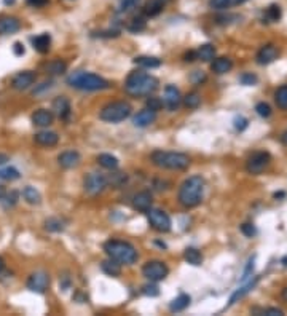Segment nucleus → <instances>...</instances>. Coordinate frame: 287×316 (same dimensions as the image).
I'll list each match as a JSON object with an SVG mask.
<instances>
[{
  "mask_svg": "<svg viewBox=\"0 0 287 316\" xmlns=\"http://www.w3.org/2000/svg\"><path fill=\"white\" fill-rule=\"evenodd\" d=\"M257 284V278L254 280V281H249V283H246V284H243L241 287H238L236 291H234V294L230 297V302H228V307L230 305H233V304H236V302L239 300V299H243L244 295L251 291V289H254V286Z\"/></svg>",
  "mask_w": 287,
  "mask_h": 316,
  "instance_id": "obj_31",
  "label": "nucleus"
},
{
  "mask_svg": "<svg viewBox=\"0 0 287 316\" xmlns=\"http://www.w3.org/2000/svg\"><path fill=\"white\" fill-rule=\"evenodd\" d=\"M239 82L246 85V87H254V85L258 82V77L256 74H252V72H246V74L239 77Z\"/></svg>",
  "mask_w": 287,
  "mask_h": 316,
  "instance_id": "obj_42",
  "label": "nucleus"
},
{
  "mask_svg": "<svg viewBox=\"0 0 287 316\" xmlns=\"http://www.w3.org/2000/svg\"><path fill=\"white\" fill-rule=\"evenodd\" d=\"M83 187H85V192H86L88 195H91V196L101 195L104 190L109 187L107 176H104L101 173H89V174L85 176Z\"/></svg>",
  "mask_w": 287,
  "mask_h": 316,
  "instance_id": "obj_7",
  "label": "nucleus"
},
{
  "mask_svg": "<svg viewBox=\"0 0 287 316\" xmlns=\"http://www.w3.org/2000/svg\"><path fill=\"white\" fill-rule=\"evenodd\" d=\"M101 268H102V272L109 275V276H112V278H116V276H120L121 275V263L120 262H116L114 259H106L102 263H101Z\"/></svg>",
  "mask_w": 287,
  "mask_h": 316,
  "instance_id": "obj_25",
  "label": "nucleus"
},
{
  "mask_svg": "<svg viewBox=\"0 0 287 316\" xmlns=\"http://www.w3.org/2000/svg\"><path fill=\"white\" fill-rule=\"evenodd\" d=\"M5 3H15V0H3Z\"/></svg>",
  "mask_w": 287,
  "mask_h": 316,
  "instance_id": "obj_61",
  "label": "nucleus"
},
{
  "mask_svg": "<svg viewBox=\"0 0 287 316\" xmlns=\"http://www.w3.org/2000/svg\"><path fill=\"white\" fill-rule=\"evenodd\" d=\"M50 3V0H28V5H30L32 8H43Z\"/></svg>",
  "mask_w": 287,
  "mask_h": 316,
  "instance_id": "obj_52",
  "label": "nucleus"
},
{
  "mask_svg": "<svg viewBox=\"0 0 287 316\" xmlns=\"http://www.w3.org/2000/svg\"><path fill=\"white\" fill-rule=\"evenodd\" d=\"M21 29V21L16 16L3 15L0 16V35H10L16 34Z\"/></svg>",
  "mask_w": 287,
  "mask_h": 316,
  "instance_id": "obj_14",
  "label": "nucleus"
},
{
  "mask_svg": "<svg viewBox=\"0 0 287 316\" xmlns=\"http://www.w3.org/2000/svg\"><path fill=\"white\" fill-rule=\"evenodd\" d=\"M141 0H121L120 6H118V11L120 13H129L133 11L134 8H138Z\"/></svg>",
  "mask_w": 287,
  "mask_h": 316,
  "instance_id": "obj_40",
  "label": "nucleus"
},
{
  "mask_svg": "<svg viewBox=\"0 0 287 316\" xmlns=\"http://www.w3.org/2000/svg\"><path fill=\"white\" fill-rule=\"evenodd\" d=\"M161 107H163V101L160 99V97L152 96V97H148V99H147V109L153 110V112H158Z\"/></svg>",
  "mask_w": 287,
  "mask_h": 316,
  "instance_id": "obj_48",
  "label": "nucleus"
},
{
  "mask_svg": "<svg viewBox=\"0 0 287 316\" xmlns=\"http://www.w3.org/2000/svg\"><path fill=\"white\" fill-rule=\"evenodd\" d=\"M97 163H99V166L102 168H106V169H110V171H114L120 166V161H118V158H116L115 155L112 154H101V155H97Z\"/></svg>",
  "mask_w": 287,
  "mask_h": 316,
  "instance_id": "obj_29",
  "label": "nucleus"
},
{
  "mask_svg": "<svg viewBox=\"0 0 287 316\" xmlns=\"http://www.w3.org/2000/svg\"><path fill=\"white\" fill-rule=\"evenodd\" d=\"M133 107L126 101H115L104 105L99 112V118L106 123H120L131 115Z\"/></svg>",
  "mask_w": 287,
  "mask_h": 316,
  "instance_id": "obj_6",
  "label": "nucleus"
},
{
  "mask_svg": "<svg viewBox=\"0 0 287 316\" xmlns=\"http://www.w3.org/2000/svg\"><path fill=\"white\" fill-rule=\"evenodd\" d=\"M204 179L201 176H192L187 181L182 182L179 189V203L187 209L197 208L204 196Z\"/></svg>",
  "mask_w": 287,
  "mask_h": 316,
  "instance_id": "obj_2",
  "label": "nucleus"
},
{
  "mask_svg": "<svg viewBox=\"0 0 287 316\" xmlns=\"http://www.w3.org/2000/svg\"><path fill=\"white\" fill-rule=\"evenodd\" d=\"M169 2H171V0H147L145 5H144V15L147 18L158 16L160 13L166 8V5Z\"/></svg>",
  "mask_w": 287,
  "mask_h": 316,
  "instance_id": "obj_22",
  "label": "nucleus"
},
{
  "mask_svg": "<svg viewBox=\"0 0 287 316\" xmlns=\"http://www.w3.org/2000/svg\"><path fill=\"white\" fill-rule=\"evenodd\" d=\"M134 64L139 65L142 69H156L161 65V59L155 58V56H136Z\"/></svg>",
  "mask_w": 287,
  "mask_h": 316,
  "instance_id": "obj_28",
  "label": "nucleus"
},
{
  "mask_svg": "<svg viewBox=\"0 0 287 316\" xmlns=\"http://www.w3.org/2000/svg\"><path fill=\"white\" fill-rule=\"evenodd\" d=\"M184 259L190 263V265L198 267L203 263V254H201L197 248H187L184 251Z\"/></svg>",
  "mask_w": 287,
  "mask_h": 316,
  "instance_id": "obj_32",
  "label": "nucleus"
},
{
  "mask_svg": "<svg viewBox=\"0 0 287 316\" xmlns=\"http://www.w3.org/2000/svg\"><path fill=\"white\" fill-rule=\"evenodd\" d=\"M234 128H236L238 131H244L246 128H247V125H249V122H247V118L246 117H243V115H239V117H236L234 118Z\"/></svg>",
  "mask_w": 287,
  "mask_h": 316,
  "instance_id": "obj_49",
  "label": "nucleus"
},
{
  "mask_svg": "<svg viewBox=\"0 0 287 316\" xmlns=\"http://www.w3.org/2000/svg\"><path fill=\"white\" fill-rule=\"evenodd\" d=\"M190 78H192V82H193L195 85H201V82H204V80H206V75L203 74V72L195 70Z\"/></svg>",
  "mask_w": 287,
  "mask_h": 316,
  "instance_id": "obj_51",
  "label": "nucleus"
},
{
  "mask_svg": "<svg viewBox=\"0 0 287 316\" xmlns=\"http://www.w3.org/2000/svg\"><path fill=\"white\" fill-rule=\"evenodd\" d=\"M246 0H233V5H241V3H244Z\"/></svg>",
  "mask_w": 287,
  "mask_h": 316,
  "instance_id": "obj_60",
  "label": "nucleus"
},
{
  "mask_svg": "<svg viewBox=\"0 0 287 316\" xmlns=\"http://www.w3.org/2000/svg\"><path fill=\"white\" fill-rule=\"evenodd\" d=\"M256 112L262 117V118H268L271 115V107L266 102H258L256 105Z\"/></svg>",
  "mask_w": 287,
  "mask_h": 316,
  "instance_id": "obj_45",
  "label": "nucleus"
},
{
  "mask_svg": "<svg viewBox=\"0 0 287 316\" xmlns=\"http://www.w3.org/2000/svg\"><path fill=\"white\" fill-rule=\"evenodd\" d=\"M241 233L247 236V238H252V236L257 235V228L254 223H243V225H241Z\"/></svg>",
  "mask_w": 287,
  "mask_h": 316,
  "instance_id": "obj_47",
  "label": "nucleus"
},
{
  "mask_svg": "<svg viewBox=\"0 0 287 316\" xmlns=\"http://www.w3.org/2000/svg\"><path fill=\"white\" fill-rule=\"evenodd\" d=\"M67 85L70 88L80 91H102L110 88V82L101 75H96L93 72L77 70L67 77Z\"/></svg>",
  "mask_w": 287,
  "mask_h": 316,
  "instance_id": "obj_3",
  "label": "nucleus"
},
{
  "mask_svg": "<svg viewBox=\"0 0 287 316\" xmlns=\"http://www.w3.org/2000/svg\"><path fill=\"white\" fill-rule=\"evenodd\" d=\"M190 295L188 294H180L177 295L171 304H169V310H171L172 313H179V312H184L185 308H188V305H190Z\"/></svg>",
  "mask_w": 287,
  "mask_h": 316,
  "instance_id": "obj_26",
  "label": "nucleus"
},
{
  "mask_svg": "<svg viewBox=\"0 0 287 316\" xmlns=\"http://www.w3.org/2000/svg\"><path fill=\"white\" fill-rule=\"evenodd\" d=\"M26 286H28V289L32 292L45 294L47 289L50 287V275L45 272V270H37V272L29 275Z\"/></svg>",
  "mask_w": 287,
  "mask_h": 316,
  "instance_id": "obj_10",
  "label": "nucleus"
},
{
  "mask_svg": "<svg viewBox=\"0 0 287 316\" xmlns=\"http://www.w3.org/2000/svg\"><path fill=\"white\" fill-rule=\"evenodd\" d=\"M104 253L107 254V257L114 259L125 265H133L138 260L139 254L131 243L121 241V240H109L104 243Z\"/></svg>",
  "mask_w": 287,
  "mask_h": 316,
  "instance_id": "obj_4",
  "label": "nucleus"
},
{
  "mask_svg": "<svg viewBox=\"0 0 287 316\" xmlns=\"http://www.w3.org/2000/svg\"><path fill=\"white\" fill-rule=\"evenodd\" d=\"M182 102H184L187 109H198L201 105V95L197 93V91H192L185 97H182Z\"/></svg>",
  "mask_w": 287,
  "mask_h": 316,
  "instance_id": "obj_35",
  "label": "nucleus"
},
{
  "mask_svg": "<svg viewBox=\"0 0 287 316\" xmlns=\"http://www.w3.org/2000/svg\"><path fill=\"white\" fill-rule=\"evenodd\" d=\"M152 203H153L152 193L147 192V190H142V192L136 193L133 196V208L136 211H139V213H147V211L152 208Z\"/></svg>",
  "mask_w": 287,
  "mask_h": 316,
  "instance_id": "obj_16",
  "label": "nucleus"
},
{
  "mask_svg": "<svg viewBox=\"0 0 287 316\" xmlns=\"http://www.w3.org/2000/svg\"><path fill=\"white\" fill-rule=\"evenodd\" d=\"M215 58V47L211 43H204L197 50V59L200 61H204V63H209Z\"/></svg>",
  "mask_w": 287,
  "mask_h": 316,
  "instance_id": "obj_30",
  "label": "nucleus"
},
{
  "mask_svg": "<svg viewBox=\"0 0 287 316\" xmlns=\"http://www.w3.org/2000/svg\"><path fill=\"white\" fill-rule=\"evenodd\" d=\"M142 275L145 276L148 281L158 283V281H163L169 275V268L166 263L161 260H148L145 265L142 267Z\"/></svg>",
  "mask_w": 287,
  "mask_h": 316,
  "instance_id": "obj_8",
  "label": "nucleus"
},
{
  "mask_svg": "<svg viewBox=\"0 0 287 316\" xmlns=\"http://www.w3.org/2000/svg\"><path fill=\"white\" fill-rule=\"evenodd\" d=\"M233 69V61L230 58H214V61L211 64V70L217 75H224L227 72H230Z\"/></svg>",
  "mask_w": 287,
  "mask_h": 316,
  "instance_id": "obj_23",
  "label": "nucleus"
},
{
  "mask_svg": "<svg viewBox=\"0 0 287 316\" xmlns=\"http://www.w3.org/2000/svg\"><path fill=\"white\" fill-rule=\"evenodd\" d=\"M230 5H233V0H211L209 6L212 10H225Z\"/></svg>",
  "mask_w": 287,
  "mask_h": 316,
  "instance_id": "obj_46",
  "label": "nucleus"
},
{
  "mask_svg": "<svg viewBox=\"0 0 287 316\" xmlns=\"http://www.w3.org/2000/svg\"><path fill=\"white\" fill-rule=\"evenodd\" d=\"M70 102L66 96H57L53 101V114L61 120H67L70 117Z\"/></svg>",
  "mask_w": 287,
  "mask_h": 316,
  "instance_id": "obj_19",
  "label": "nucleus"
},
{
  "mask_svg": "<svg viewBox=\"0 0 287 316\" xmlns=\"http://www.w3.org/2000/svg\"><path fill=\"white\" fill-rule=\"evenodd\" d=\"M281 141H283V144L284 146H287V129L283 133V136H281Z\"/></svg>",
  "mask_w": 287,
  "mask_h": 316,
  "instance_id": "obj_57",
  "label": "nucleus"
},
{
  "mask_svg": "<svg viewBox=\"0 0 287 316\" xmlns=\"http://www.w3.org/2000/svg\"><path fill=\"white\" fill-rule=\"evenodd\" d=\"M47 72L50 75H61L67 70V64L62 61V59H53L51 63L47 64Z\"/></svg>",
  "mask_w": 287,
  "mask_h": 316,
  "instance_id": "obj_33",
  "label": "nucleus"
},
{
  "mask_svg": "<svg viewBox=\"0 0 287 316\" xmlns=\"http://www.w3.org/2000/svg\"><path fill=\"white\" fill-rule=\"evenodd\" d=\"M3 268H5V262H3V259L0 257V273L3 272Z\"/></svg>",
  "mask_w": 287,
  "mask_h": 316,
  "instance_id": "obj_59",
  "label": "nucleus"
},
{
  "mask_svg": "<svg viewBox=\"0 0 287 316\" xmlns=\"http://www.w3.org/2000/svg\"><path fill=\"white\" fill-rule=\"evenodd\" d=\"M8 161H10V157H8V155L0 154V166H3V164H6Z\"/></svg>",
  "mask_w": 287,
  "mask_h": 316,
  "instance_id": "obj_56",
  "label": "nucleus"
},
{
  "mask_svg": "<svg viewBox=\"0 0 287 316\" xmlns=\"http://www.w3.org/2000/svg\"><path fill=\"white\" fill-rule=\"evenodd\" d=\"M148 214V223L152 225L153 230L160 233H168L169 230L172 227V222H171V217H169L165 211L161 209H152L150 208L147 211Z\"/></svg>",
  "mask_w": 287,
  "mask_h": 316,
  "instance_id": "obj_9",
  "label": "nucleus"
},
{
  "mask_svg": "<svg viewBox=\"0 0 287 316\" xmlns=\"http://www.w3.org/2000/svg\"><path fill=\"white\" fill-rule=\"evenodd\" d=\"M152 163L156 168L169 169V171H184L190 166V158L180 152H165V150H155L152 154Z\"/></svg>",
  "mask_w": 287,
  "mask_h": 316,
  "instance_id": "obj_5",
  "label": "nucleus"
},
{
  "mask_svg": "<svg viewBox=\"0 0 287 316\" xmlns=\"http://www.w3.org/2000/svg\"><path fill=\"white\" fill-rule=\"evenodd\" d=\"M278 58V48L275 47V45H263L262 48L258 50L257 53V63L260 65H266V64H270L273 63L275 59Z\"/></svg>",
  "mask_w": 287,
  "mask_h": 316,
  "instance_id": "obj_20",
  "label": "nucleus"
},
{
  "mask_svg": "<svg viewBox=\"0 0 287 316\" xmlns=\"http://www.w3.org/2000/svg\"><path fill=\"white\" fill-rule=\"evenodd\" d=\"M35 80H37L35 72H32V70L18 72V74L13 77V80H11V88L16 90V91H26L35 83Z\"/></svg>",
  "mask_w": 287,
  "mask_h": 316,
  "instance_id": "obj_12",
  "label": "nucleus"
},
{
  "mask_svg": "<svg viewBox=\"0 0 287 316\" xmlns=\"http://www.w3.org/2000/svg\"><path fill=\"white\" fill-rule=\"evenodd\" d=\"M21 177V173L15 168V166H5L0 168V181H18Z\"/></svg>",
  "mask_w": 287,
  "mask_h": 316,
  "instance_id": "obj_34",
  "label": "nucleus"
},
{
  "mask_svg": "<svg viewBox=\"0 0 287 316\" xmlns=\"http://www.w3.org/2000/svg\"><path fill=\"white\" fill-rule=\"evenodd\" d=\"M155 120H156V112L150 110V109H144L136 114V117L133 118V123H134V126H138V128H147L152 123H155Z\"/></svg>",
  "mask_w": 287,
  "mask_h": 316,
  "instance_id": "obj_21",
  "label": "nucleus"
},
{
  "mask_svg": "<svg viewBox=\"0 0 287 316\" xmlns=\"http://www.w3.org/2000/svg\"><path fill=\"white\" fill-rule=\"evenodd\" d=\"M275 102L279 109L287 110V85H283L279 87L275 93Z\"/></svg>",
  "mask_w": 287,
  "mask_h": 316,
  "instance_id": "obj_36",
  "label": "nucleus"
},
{
  "mask_svg": "<svg viewBox=\"0 0 287 316\" xmlns=\"http://www.w3.org/2000/svg\"><path fill=\"white\" fill-rule=\"evenodd\" d=\"M182 102V96L177 87L174 85H168L165 88V96H163V105L169 110V112H175L179 109V105Z\"/></svg>",
  "mask_w": 287,
  "mask_h": 316,
  "instance_id": "obj_13",
  "label": "nucleus"
},
{
  "mask_svg": "<svg viewBox=\"0 0 287 316\" xmlns=\"http://www.w3.org/2000/svg\"><path fill=\"white\" fill-rule=\"evenodd\" d=\"M270 161H271V157L268 152H256L249 158V160H247L246 171L252 176H258L266 169Z\"/></svg>",
  "mask_w": 287,
  "mask_h": 316,
  "instance_id": "obj_11",
  "label": "nucleus"
},
{
  "mask_svg": "<svg viewBox=\"0 0 287 316\" xmlns=\"http://www.w3.org/2000/svg\"><path fill=\"white\" fill-rule=\"evenodd\" d=\"M126 181H128V176L125 173H114V174H110L107 177V184H109V186L115 187V189L125 186Z\"/></svg>",
  "mask_w": 287,
  "mask_h": 316,
  "instance_id": "obj_38",
  "label": "nucleus"
},
{
  "mask_svg": "<svg viewBox=\"0 0 287 316\" xmlns=\"http://www.w3.org/2000/svg\"><path fill=\"white\" fill-rule=\"evenodd\" d=\"M32 47L37 53H40V55H45V53L50 51V47H51V35L47 34V32H43V34L37 35L32 38Z\"/></svg>",
  "mask_w": 287,
  "mask_h": 316,
  "instance_id": "obj_24",
  "label": "nucleus"
},
{
  "mask_svg": "<svg viewBox=\"0 0 287 316\" xmlns=\"http://www.w3.org/2000/svg\"><path fill=\"white\" fill-rule=\"evenodd\" d=\"M2 200H6L5 201V206H13V205H16V201H18V193L16 192L5 193V196H3Z\"/></svg>",
  "mask_w": 287,
  "mask_h": 316,
  "instance_id": "obj_50",
  "label": "nucleus"
},
{
  "mask_svg": "<svg viewBox=\"0 0 287 316\" xmlns=\"http://www.w3.org/2000/svg\"><path fill=\"white\" fill-rule=\"evenodd\" d=\"M34 141L42 147H55L56 144L59 142V136H57V133H55V131L43 129V131H38L34 136Z\"/></svg>",
  "mask_w": 287,
  "mask_h": 316,
  "instance_id": "obj_18",
  "label": "nucleus"
},
{
  "mask_svg": "<svg viewBox=\"0 0 287 316\" xmlns=\"http://www.w3.org/2000/svg\"><path fill=\"white\" fill-rule=\"evenodd\" d=\"M262 315H266V316H283L284 312L279 310V308H265V310H262Z\"/></svg>",
  "mask_w": 287,
  "mask_h": 316,
  "instance_id": "obj_54",
  "label": "nucleus"
},
{
  "mask_svg": "<svg viewBox=\"0 0 287 316\" xmlns=\"http://www.w3.org/2000/svg\"><path fill=\"white\" fill-rule=\"evenodd\" d=\"M80 161H82V157L77 150H66V152H62L57 157V163H59V166L64 169H74L80 164Z\"/></svg>",
  "mask_w": 287,
  "mask_h": 316,
  "instance_id": "obj_15",
  "label": "nucleus"
},
{
  "mask_svg": "<svg viewBox=\"0 0 287 316\" xmlns=\"http://www.w3.org/2000/svg\"><path fill=\"white\" fill-rule=\"evenodd\" d=\"M145 28H147V21L144 16H136L128 24L129 32H142V31H145Z\"/></svg>",
  "mask_w": 287,
  "mask_h": 316,
  "instance_id": "obj_37",
  "label": "nucleus"
},
{
  "mask_svg": "<svg viewBox=\"0 0 287 316\" xmlns=\"http://www.w3.org/2000/svg\"><path fill=\"white\" fill-rule=\"evenodd\" d=\"M158 78L147 74L142 70H134L126 77L125 90L129 96L139 97V96H150L153 91L158 88Z\"/></svg>",
  "mask_w": 287,
  "mask_h": 316,
  "instance_id": "obj_1",
  "label": "nucleus"
},
{
  "mask_svg": "<svg viewBox=\"0 0 287 316\" xmlns=\"http://www.w3.org/2000/svg\"><path fill=\"white\" fill-rule=\"evenodd\" d=\"M281 297H283V299H284V300L287 302V286H286V287L283 289V292H281Z\"/></svg>",
  "mask_w": 287,
  "mask_h": 316,
  "instance_id": "obj_58",
  "label": "nucleus"
},
{
  "mask_svg": "<svg viewBox=\"0 0 287 316\" xmlns=\"http://www.w3.org/2000/svg\"><path fill=\"white\" fill-rule=\"evenodd\" d=\"M266 18L270 19V21H278L279 18H281V8H279V5H271L266 8Z\"/></svg>",
  "mask_w": 287,
  "mask_h": 316,
  "instance_id": "obj_44",
  "label": "nucleus"
},
{
  "mask_svg": "<svg viewBox=\"0 0 287 316\" xmlns=\"http://www.w3.org/2000/svg\"><path fill=\"white\" fill-rule=\"evenodd\" d=\"M142 294H145L147 297H156V295H160V289L153 281H150V284H145L142 287Z\"/></svg>",
  "mask_w": 287,
  "mask_h": 316,
  "instance_id": "obj_43",
  "label": "nucleus"
},
{
  "mask_svg": "<svg viewBox=\"0 0 287 316\" xmlns=\"http://www.w3.org/2000/svg\"><path fill=\"white\" fill-rule=\"evenodd\" d=\"M195 59H197V51H188V53H185V56H184V61L185 63H193Z\"/></svg>",
  "mask_w": 287,
  "mask_h": 316,
  "instance_id": "obj_55",
  "label": "nucleus"
},
{
  "mask_svg": "<svg viewBox=\"0 0 287 316\" xmlns=\"http://www.w3.org/2000/svg\"><path fill=\"white\" fill-rule=\"evenodd\" d=\"M13 53H15V56H24L26 53L24 45L21 42H15V45H13Z\"/></svg>",
  "mask_w": 287,
  "mask_h": 316,
  "instance_id": "obj_53",
  "label": "nucleus"
},
{
  "mask_svg": "<svg viewBox=\"0 0 287 316\" xmlns=\"http://www.w3.org/2000/svg\"><path fill=\"white\" fill-rule=\"evenodd\" d=\"M55 87V82L53 80H48V82H43V83H40V85H37L35 87V90L32 91V95L34 96H42V95H45V93H48V91Z\"/></svg>",
  "mask_w": 287,
  "mask_h": 316,
  "instance_id": "obj_41",
  "label": "nucleus"
},
{
  "mask_svg": "<svg viewBox=\"0 0 287 316\" xmlns=\"http://www.w3.org/2000/svg\"><path fill=\"white\" fill-rule=\"evenodd\" d=\"M45 230L53 232V233H59L64 230V223L61 219H57V217H51V219L45 221Z\"/></svg>",
  "mask_w": 287,
  "mask_h": 316,
  "instance_id": "obj_39",
  "label": "nucleus"
},
{
  "mask_svg": "<svg viewBox=\"0 0 287 316\" xmlns=\"http://www.w3.org/2000/svg\"><path fill=\"white\" fill-rule=\"evenodd\" d=\"M55 120V114L48 109H38L32 114V123L35 126H40V128H48L53 125Z\"/></svg>",
  "mask_w": 287,
  "mask_h": 316,
  "instance_id": "obj_17",
  "label": "nucleus"
},
{
  "mask_svg": "<svg viewBox=\"0 0 287 316\" xmlns=\"http://www.w3.org/2000/svg\"><path fill=\"white\" fill-rule=\"evenodd\" d=\"M23 198L26 203H29V205H40L42 203V195L40 192L35 189V187H32V186H26L23 189Z\"/></svg>",
  "mask_w": 287,
  "mask_h": 316,
  "instance_id": "obj_27",
  "label": "nucleus"
}]
</instances>
